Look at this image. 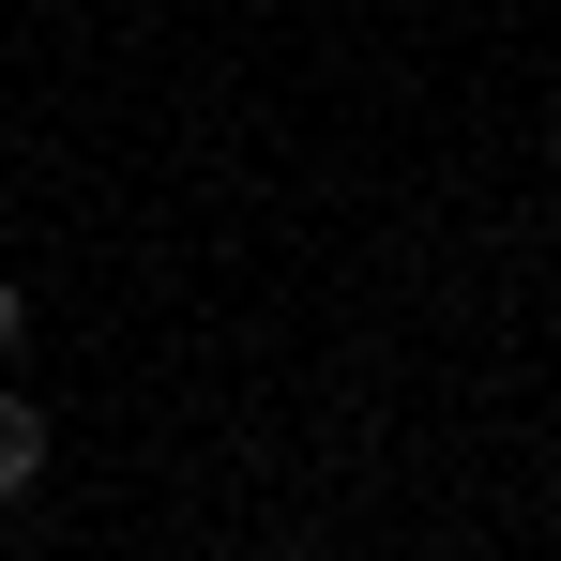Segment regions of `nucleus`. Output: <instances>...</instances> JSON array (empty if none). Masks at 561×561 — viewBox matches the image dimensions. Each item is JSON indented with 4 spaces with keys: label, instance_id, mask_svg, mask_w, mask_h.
<instances>
[{
    "label": "nucleus",
    "instance_id": "nucleus-1",
    "mask_svg": "<svg viewBox=\"0 0 561 561\" xmlns=\"http://www.w3.org/2000/svg\"><path fill=\"white\" fill-rule=\"evenodd\" d=\"M31 470H46V410H31V394H0V501H15Z\"/></svg>",
    "mask_w": 561,
    "mask_h": 561
},
{
    "label": "nucleus",
    "instance_id": "nucleus-2",
    "mask_svg": "<svg viewBox=\"0 0 561 561\" xmlns=\"http://www.w3.org/2000/svg\"><path fill=\"white\" fill-rule=\"evenodd\" d=\"M15 334H31V288H15V274H0V350H15Z\"/></svg>",
    "mask_w": 561,
    "mask_h": 561
}]
</instances>
